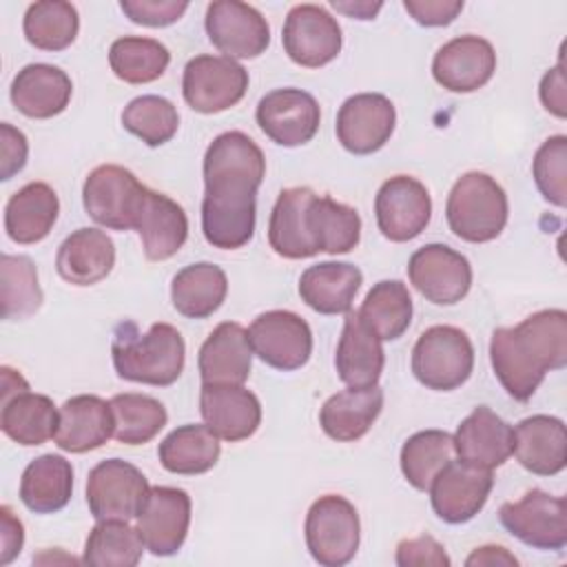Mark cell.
I'll return each mask as SVG.
<instances>
[{
    "label": "cell",
    "mask_w": 567,
    "mask_h": 567,
    "mask_svg": "<svg viewBox=\"0 0 567 567\" xmlns=\"http://www.w3.org/2000/svg\"><path fill=\"white\" fill-rule=\"evenodd\" d=\"M266 175L261 148L241 131L217 135L204 155L202 233L213 248L237 250L255 235L257 188Z\"/></svg>",
    "instance_id": "obj_1"
},
{
    "label": "cell",
    "mask_w": 567,
    "mask_h": 567,
    "mask_svg": "<svg viewBox=\"0 0 567 567\" xmlns=\"http://www.w3.org/2000/svg\"><path fill=\"white\" fill-rule=\"evenodd\" d=\"M489 359L505 392L520 403L529 401L549 370L567 365V312L538 310L514 328H496Z\"/></svg>",
    "instance_id": "obj_2"
},
{
    "label": "cell",
    "mask_w": 567,
    "mask_h": 567,
    "mask_svg": "<svg viewBox=\"0 0 567 567\" xmlns=\"http://www.w3.org/2000/svg\"><path fill=\"white\" fill-rule=\"evenodd\" d=\"M111 354L120 379L164 388L179 379L186 343L171 323H153L142 334L133 321H124L113 332Z\"/></svg>",
    "instance_id": "obj_3"
},
{
    "label": "cell",
    "mask_w": 567,
    "mask_h": 567,
    "mask_svg": "<svg viewBox=\"0 0 567 567\" xmlns=\"http://www.w3.org/2000/svg\"><path fill=\"white\" fill-rule=\"evenodd\" d=\"M509 206L503 186L481 171L461 175L445 202L450 230L470 244L496 239L507 224Z\"/></svg>",
    "instance_id": "obj_4"
},
{
    "label": "cell",
    "mask_w": 567,
    "mask_h": 567,
    "mask_svg": "<svg viewBox=\"0 0 567 567\" xmlns=\"http://www.w3.org/2000/svg\"><path fill=\"white\" fill-rule=\"evenodd\" d=\"M472 368L474 346L461 328L432 326L412 348V374L430 390H456L470 379Z\"/></svg>",
    "instance_id": "obj_5"
},
{
    "label": "cell",
    "mask_w": 567,
    "mask_h": 567,
    "mask_svg": "<svg viewBox=\"0 0 567 567\" xmlns=\"http://www.w3.org/2000/svg\"><path fill=\"white\" fill-rule=\"evenodd\" d=\"M303 532L310 556L323 567H341L350 563L359 549V514L354 505L339 494H326L310 505Z\"/></svg>",
    "instance_id": "obj_6"
},
{
    "label": "cell",
    "mask_w": 567,
    "mask_h": 567,
    "mask_svg": "<svg viewBox=\"0 0 567 567\" xmlns=\"http://www.w3.org/2000/svg\"><path fill=\"white\" fill-rule=\"evenodd\" d=\"M146 186L124 166L102 164L93 168L82 186L86 215L111 230H135L137 210Z\"/></svg>",
    "instance_id": "obj_7"
},
{
    "label": "cell",
    "mask_w": 567,
    "mask_h": 567,
    "mask_svg": "<svg viewBox=\"0 0 567 567\" xmlns=\"http://www.w3.org/2000/svg\"><path fill=\"white\" fill-rule=\"evenodd\" d=\"M2 377V432L18 445H42L55 436L60 410L47 394H35L29 390L27 379L9 368H0Z\"/></svg>",
    "instance_id": "obj_8"
},
{
    "label": "cell",
    "mask_w": 567,
    "mask_h": 567,
    "mask_svg": "<svg viewBox=\"0 0 567 567\" xmlns=\"http://www.w3.org/2000/svg\"><path fill=\"white\" fill-rule=\"evenodd\" d=\"M501 525L520 543L558 551L567 545V501L543 489H529L516 503H503L498 509Z\"/></svg>",
    "instance_id": "obj_9"
},
{
    "label": "cell",
    "mask_w": 567,
    "mask_h": 567,
    "mask_svg": "<svg viewBox=\"0 0 567 567\" xmlns=\"http://www.w3.org/2000/svg\"><path fill=\"white\" fill-rule=\"evenodd\" d=\"M248 89V71L226 55H197L182 75L186 104L197 113H221L235 106Z\"/></svg>",
    "instance_id": "obj_10"
},
{
    "label": "cell",
    "mask_w": 567,
    "mask_h": 567,
    "mask_svg": "<svg viewBox=\"0 0 567 567\" xmlns=\"http://www.w3.org/2000/svg\"><path fill=\"white\" fill-rule=\"evenodd\" d=\"M151 485L146 476L122 458L97 463L86 478V505L95 520H131L137 516Z\"/></svg>",
    "instance_id": "obj_11"
},
{
    "label": "cell",
    "mask_w": 567,
    "mask_h": 567,
    "mask_svg": "<svg viewBox=\"0 0 567 567\" xmlns=\"http://www.w3.org/2000/svg\"><path fill=\"white\" fill-rule=\"evenodd\" d=\"M252 354L275 370H297L312 354V330L290 310L261 312L248 328Z\"/></svg>",
    "instance_id": "obj_12"
},
{
    "label": "cell",
    "mask_w": 567,
    "mask_h": 567,
    "mask_svg": "<svg viewBox=\"0 0 567 567\" xmlns=\"http://www.w3.org/2000/svg\"><path fill=\"white\" fill-rule=\"evenodd\" d=\"M410 284L436 306L458 303L472 286V266L465 255L445 244H425L408 261Z\"/></svg>",
    "instance_id": "obj_13"
},
{
    "label": "cell",
    "mask_w": 567,
    "mask_h": 567,
    "mask_svg": "<svg viewBox=\"0 0 567 567\" xmlns=\"http://www.w3.org/2000/svg\"><path fill=\"white\" fill-rule=\"evenodd\" d=\"M284 51L306 69H319L332 62L343 44L339 22L319 4H295L281 31Z\"/></svg>",
    "instance_id": "obj_14"
},
{
    "label": "cell",
    "mask_w": 567,
    "mask_h": 567,
    "mask_svg": "<svg viewBox=\"0 0 567 567\" xmlns=\"http://www.w3.org/2000/svg\"><path fill=\"white\" fill-rule=\"evenodd\" d=\"M374 215L385 239L410 241L430 224L432 199L416 177L394 175L381 184L374 197Z\"/></svg>",
    "instance_id": "obj_15"
},
{
    "label": "cell",
    "mask_w": 567,
    "mask_h": 567,
    "mask_svg": "<svg viewBox=\"0 0 567 567\" xmlns=\"http://www.w3.org/2000/svg\"><path fill=\"white\" fill-rule=\"evenodd\" d=\"M204 24L208 40L233 60L257 58L270 44V27L266 18L252 4L239 0L210 2Z\"/></svg>",
    "instance_id": "obj_16"
},
{
    "label": "cell",
    "mask_w": 567,
    "mask_h": 567,
    "mask_svg": "<svg viewBox=\"0 0 567 567\" xmlns=\"http://www.w3.org/2000/svg\"><path fill=\"white\" fill-rule=\"evenodd\" d=\"M494 487L492 470L450 461L432 481L430 498L436 516L450 525L472 520L487 503Z\"/></svg>",
    "instance_id": "obj_17"
},
{
    "label": "cell",
    "mask_w": 567,
    "mask_h": 567,
    "mask_svg": "<svg viewBox=\"0 0 567 567\" xmlns=\"http://www.w3.org/2000/svg\"><path fill=\"white\" fill-rule=\"evenodd\" d=\"M137 532L153 556H173L182 549L190 525V496L179 487L155 485L140 512Z\"/></svg>",
    "instance_id": "obj_18"
},
{
    "label": "cell",
    "mask_w": 567,
    "mask_h": 567,
    "mask_svg": "<svg viewBox=\"0 0 567 567\" xmlns=\"http://www.w3.org/2000/svg\"><path fill=\"white\" fill-rule=\"evenodd\" d=\"M257 124L266 137L279 146L308 144L321 122L319 102L301 89H275L266 93L255 111Z\"/></svg>",
    "instance_id": "obj_19"
},
{
    "label": "cell",
    "mask_w": 567,
    "mask_h": 567,
    "mask_svg": "<svg viewBox=\"0 0 567 567\" xmlns=\"http://www.w3.org/2000/svg\"><path fill=\"white\" fill-rule=\"evenodd\" d=\"M396 124V111L390 97L381 93H357L348 97L337 113V140L354 155H370L385 146Z\"/></svg>",
    "instance_id": "obj_20"
},
{
    "label": "cell",
    "mask_w": 567,
    "mask_h": 567,
    "mask_svg": "<svg viewBox=\"0 0 567 567\" xmlns=\"http://www.w3.org/2000/svg\"><path fill=\"white\" fill-rule=\"evenodd\" d=\"M496 71V51L492 42L478 35H458L445 42L434 60V80L452 93H472L485 86Z\"/></svg>",
    "instance_id": "obj_21"
},
{
    "label": "cell",
    "mask_w": 567,
    "mask_h": 567,
    "mask_svg": "<svg viewBox=\"0 0 567 567\" xmlns=\"http://www.w3.org/2000/svg\"><path fill=\"white\" fill-rule=\"evenodd\" d=\"M199 412L204 423L230 443L252 436L261 423V403L244 385L202 383Z\"/></svg>",
    "instance_id": "obj_22"
},
{
    "label": "cell",
    "mask_w": 567,
    "mask_h": 567,
    "mask_svg": "<svg viewBox=\"0 0 567 567\" xmlns=\"http://www.w3.org/2000/svg\"><path fill=\"white\" fill-rule=\"evenodd\" d=\"M135 230L142 237V250L148 261L171 259L188 237V217L184 208L168 195L146 186Z\"/></svg>",
    "instance_id": "obj_23"
},
{
    "label": "cell",
    "mask_w": 567,
    "mask_h": 567,
    "mask_svg": "<svg viewBox=\"0 0 567 567\" xmlns=\"http://www.w3.org/2000/svg\"><path fill=\"white\" fill-rule=\"evenodd\" d=\"M197 368L202 383L244 385L252 368L248 330L237 321L219 323L202 343Z\"/></svg>",
    "instance_id": "obj_24"
},
{
    "label": "cell",
    "mask_w": 567,
    "mask_h": 567,
    "mask_svg": "<svg viewBox=\"0 0 567 567\" xmlns=\"http://www.w3.org/2000/svg\"><path fill=\"white\" fill-rule=\"evenodd\" d=\"M512 454L532 474L554 476L567 463V432L565 423L549 414H534L523 419L514 430Z\"/></svg>",
    "instance_id": "obj_25"
},
{
    "label": "cell",
    "mask_w": 567,
    "mask_h": 567,
    "mask_svg": "<svg viewBox=\"0 0 567 567\" xmlns=\"http://www.w3.org/2000/svg\"><path fill=\"white\" fill-rule=\"evenodd\" d=\"M452 441L461 461L494 470L512 456L514 432L496 412L487 405H478L461 421Z\"/></svg>",
    "instance_id": "obj_26"
},
{
    "label": "cell",
    "mask_w": 567,
    "mask_h": 567,
    "mask_svg": "<svg viewBox=\"0 0 567 567\" xmlns=\"http://www.w3.org/2000/svg\"><path fill=\"white\" fill-rule=\"evenodd\" d=\"M113 436L111 405L95 394H78L60 408L55 445L71 454H84L102 447Z\"/></svg>",
    "instance_id": "obj_27"
},
{
    "label": "cell",
    "mask_w": 567,
    "mask_h": 567,
    "mask_svg": "<svg viewBox=\"0 0 567 567\" xmlns=\"http://www.w3.org/2000/svg\"><path fill=\"white\" fill-rule=\"evenodd\" d=\"M9 93L13 106L22 115L33 120H49L69 106L73 84L60 66L35 62L16 73Z\"/></svg>",
    "instance_id": "obj_28"
},
{
    "label": "cell",
    "mask_w": 567,
    "mask_h": 567,
    "mask_svg": "<svg viewBox=\"0 0 567 567\" xmlns=\"http://www.w3.org/2000/svg\"><path fill=\"white\" fill-rule=\"evenodd\" d=\"M303 233L312 255L350 252L361 239V217L352 206L315 193L303 213Z\"/></svg>",
    "instance_id": "obj_29"
},
{
    "label": "cell",
    "mask_w": 567,
    "mask_h": 567,
    "mask_svg": "<svg viewBox=\"0 0 567 567\" xmlns=\"http://www.w3.org/2000/svg\"><path fill=\"white\" fill-rule=\"evenodd\" d=\"M115 266L113 239L97 228L73 230L58 248V275L73 286H93L109 277Z\"/></svg>",
    "instance_id": "obj_30"
},
{
    "label": "cell",
    "mask_w": 567,
    "mask_h": 567,
    "mask_svg": "<svg viewBox=\"0 0 567 567\" xmlns=\"http://www.w3.org/2000/svg\"><path fill=\"white\" fill-rule=\"evenodd\" d=\"M385 354L381 339L361 321L359 312H346L334 365L339 379L350 388L377 385Z\"/></svg>",
    "instance_id": "obj_31"
},
{
    "label": "cell",
    "mask_w": 567,
    "mask_h": 567,
    "mask_svg": "<svg viewBox=\"0 0 567 567\" xmlns=\"http://www.w3.org/2000/svg\"><path fill=\"white\" fill-rule=\"evenodd\" d=\"M361 284L363 275L354 264L323 261L301 272L299 297L319 315H346Z\"/></svg>",
    "instance_id": "obj_32"
},
{
    "label": "cell",
    "mask_w": 567,
    "mask_h": 567,
    "mask_svg": "<svg viewBox=\"0 0 567 567\" xmlns=\"http://www.w3.org/2000/svg\"><path fill=\"white\" fill-rule=\"evenodd\" d=\"M383 410V390L379 385L346 388L332 394L319 410L321 430L339 443L359 441Z\"/></svg>",
    "instance_id": "obj_33"
},
{
    "label": "cell",
    "mask_w": 567,
    "mask_h": 567,
    "mask_svg": "<svg viewBox=\"0 0 567 567\" xmlns=\"http://www.w3.org/2000/svg\"><path fill=\"white\" fill-rule=\"evenodd\" d=\"M60 199L44 182H29L4 206V230L16 244L42 241L58 221Z\"/></svg>",
    "instance_id": "obj_34"
},
{
    "label": "cell",
    "mask_w": 567,
    "mask_h": 567,
    "mask_svg": "<svg viewBox=\"0 0 567 567\" xmlns=\"http://www.w3.org/2000/svg\"><path fill=\"white\" fill-rule=\"evenodd\" d=\"M73 467L60 454L33 458L20 478V501L35 514H55L71 501Z\"/></svg>",
    "instance_id": "obj_35"
},
{
    "label": "cell",
    "mask_w": 567,
    "mask_h": 567,
    "mask_svg": "<svg viewBox=\"0 0 567 567\" xmlns=\"http://www.w3.org/2000/svg\"><path fill=\"white\" fill-rule=\"evenodd\" d=\"M226 292V272L210 261L190 264L182 268L171 281L173 308L188 319L210 317L224 303Z\"/></svg>",
    "instance_id": "obj_36"
},
{
    "label": "cell",
    "mask_w": 567,
    "mask_h": 567,
    "mask_svg": "<svg viewBox=\"0 0 567 567\" xmlns=\"http://www.w3.org/2000/svg\"><path fill=\"white\" fill-rule=\"evenodd\" d=\"M219 436L204 423L175 427L157 447L159 463L171 474H204L219 461Z\"/></svg>",
    "instance_id": "obj_37"
},
{
    "label": "cell",
    "mask_w": 567,
    "mask_h": 567,
    "mask_svg": "<svg viewBox=\"0 0 567 567\" xmlns=\"http://www.w3.org/2000/svg\"><path fill=\"white\" fill-rule=\"evenodd\" d=\"M357 312L381 341H394L412 321L410 290L399 279H383L370 288Z\"/></svg>",
    "instance_id": "obj_38"
},
{
    "label": "cell",
    "mask_w": 567,
    "mask_h": 567,
    "mask_svg": "<svg viewBox=\"0 0 567 567\" xmlns=\"http://www.w3.org/2000/svg\"><path fill=\"white\" fill-rule=\"evenodd\" d=\"M312 195L315 190L308 186H292L279 193L268 221V241L279 257H315L303 233V213Z\"/></svg>",
    "instance_id": "obj_39"
},
{
    "label": "cell",
    "mask_w": 567,
    "mask_h": 567,
    "mask_svg": "<svg viewBox=\"0 0 567 567\" xmlns=\"http://www.w3.org/2000/svg\"><path fill=\"white\" fill-rule=\"evenodd\" d=\"M22 29L31 47L42 51H62L71 47L78 35V9L64 0L33 2L24 13Z\"/></svg>",
    "instance_id": "obj_40"
},
{
    "label": "cell",
    "mask_w": 567,
    "mask_h": 567,
    "mask_svg": "<svg viewBox=\"0 0 567 567\" xmlns=\"http://www.w3.org/2000/svg\"><path fill=\"white\" fill-rule=\"evenodd\" d=\"M109 405L113 414V436L124 445L148 443L168 421L166 408L148 394H115Z\"/></svg>",
    "instance_id": "obj_41"
},
{
    "label": "cell",
    "mask_w": 567,
    "mask_h": 567,
    "mask_svg": "<svg viewBox=\"0 0 567 567\" xmlns=\"http://www.w3.org/2000/svg\"><path fill=\"white\" fill-rule=\"evenodd\" d=\"M168 49L153 38L124 35L109 49V64L115 78L128 84H148L164 75L168 69Z\"/></svg>",
    "instance_id": "obj_42"
},
{
    "label": "cell",
    "mask_w": 567,
    "mask_h": 567,
    "mask_svg": "<svg viewBox=\"0 0 567 567\" xmlns=\"http://www.w3.org/2000/svg\"><path fill=\"white\" fill-rule=\"evenodd\" d=\"M146 545L128 520H97L84 543L82 563L93 567H133L142 560Z\"/></svg>",
    "instance_id": "obj_43"
},
{
    "label": "cell",
    "mask_w": 567,
    "mask_h": 567,
    "mask_svg": "<svg viewBox=\"0 0 567 567\" xmlns=\"http://www.w3.org/2000/svg\"><path fill=\"white\" fill-rule=\"evenodd\" d=\"M38 268L27 255L0 257V306L2 319L20 321L35 315L42 306Z\"/></svg>",
    "instance_id": "obj_44"
},
{
    "label": "cell",
    "mask_w": 567,
    "mask_h": 567,
    "mask_svg": "<svg viewBox=\"0 0 567 567\" xmlns=\"http://www.w3.org/2000/svg\"><path fill=\"white\" fill-rule=\"evenodd\" d=\"M454 441L443 430H423L412 434L401 447V472L405 481L421 492H427L434 476L452 461Z\"/></svg>",
    "instance_id": "obj_45"
},
{
    "label": "cell",
    "mask_w": 567,
    "mask_h": 567,
    "mask_svg": "<svg viewBox=\"0 0 567 567\" xmlns=\"http://www.w3.org/2000/svg\"><path fill=\"white\" fill-rule=\"evenodd\" d=\"M122 126L146 146H162L177 133L179 115L171 100L162 95H140L124 106Z\"/></svg>",
    "instance_id": "obj_46"
},
{
    "label": "cell",
    "mask_w": 567,
    "mask_h": 567,
    "mask_svg": "<svg viewBox=\"0 0 567 567\" xmlns=\"http://www.w3.org/2000/svg\"><path fill=\"white\" fill-rule=\"evenodd\" d=\"M532 175L540 195L558 206L565 208L567 204V137L551 135L547 137L532 162Z\"/></svg>",
    "instance_id": "obj_47"
},
{
    "label": "cell",
    "mask_w": 567,
    "mask_h": 567,
    "mask_svg": "<svg viewBox=\"0 0 567 567\" xmlns=\"http://www.w3.org/2000/svg\"><path fill=\"white\" fill-rule=\"evenodd\" d=\"M120 9L135 24L168 27L186 13L188 2H184V0H179V2L177 0H122Z\"/></svg>",
    "instance_id": "obj_48"
},
{
    "label": "cell",
    "mask_w": 567,
    "mask_h": 567,
    "mask_svg": "<svg viewBox=\"0 0 567 567\" xmlns=\"http://www.w3.org/2000/svg\"><path fill=\"white\" fill-rule=\"evenodd\" d=\"M450 556L445 554V547L423 534V536H416V538H410V540H401L399 547H396V565L399 567H450Z\"/></svg>",
    "instance_id": "obj_49"
},
{
    "label": "cell",
    "mask_w": 567,
    "mask_h": 567,
    "mask_svg": "<svg viewBox=\"0 0 567 567\" xmlns=\"http://www.w3.org/2000/svg\"><path fill=\"white\" fill-rule=\"evenodd\" d=\"M29 157V142L27 135L11 126L9 122L0 124V179H11L20 173Z\"/></svg>",
    "instance_id": "obj_50"
},
{
    "label": "cell",
    "mask_w": 567,
    "mask_h": 567,
    "mask_svg": "<svg viewBox=\"0 0 567 567\" xmlns=\"http://www.w3.org/2000/svg\"><path fill=\"white\" fill-rule=\"evenodd\" d=\"M403 7L423 27H445L463 11V0H405Z\"/></svg>",
    "instance_id": "obj_51"
},
{
    "label": "cell",
    "mask_w": 567,
    "mask_h": 567,
    "mask_svg": "<svg viewBox=\"0 0 567 567\" xmlns=\"http://www.w3.org/2000/svg\"><path fill=\"white\" fill-rule=\"evenodd\" d=\"M540 102L543 106L554 113L556 117H567V89H565V73L563 62L549 69L540 80Z\"/></svg>",
    "instance_id": "obj_52"
},
{
    "label": "cell",
    "mask_w": 567,
    "mask_h": 567,
    "mask_svg": "<svg viewBox=\"0 0 567 567\" xmlns=\"http://www.w3.org/2000/svg\"><path fill=\"white\" fill-rule=\"evenodd\" d=\"M24 545V527L9 505L0 507V565H9Z\"/></svg>",
    "instance_id": "obj_53"
},
{
    "label": "cell",
    "mask_w": 567,
    "mask_h": 567,
    "mask_svg": "<svg viewBox=\"0 0 567 567\" xmlns=\"http://www.w3.org/2000/svg\"><path fill=\"white\" fill-rule=\"evenodd\" d=\"M467 567H478V565H505V567H516L518 558L514 554H509L505 547L501 545H483L476 547L467 558H465Z\"/></svg>",
    "instance_id": "obj_54"
},
{
    "label": "cell",
    "mask_w": 567,
    "mask_h": 567,
    "mask_svg": "<svg viewBox=\"0 0 567 567\" xmlns=\"http://www.w3.org/2000/svg\"><path fill=\"white\" fill-rule=\"evenodd\" d=\"M332 7L341 13H348V16L357 18V20H372L383 4L381 2H337L334 0Z\"/></svg>",
    "instance_id": "obj_55"
}]
</instances>
